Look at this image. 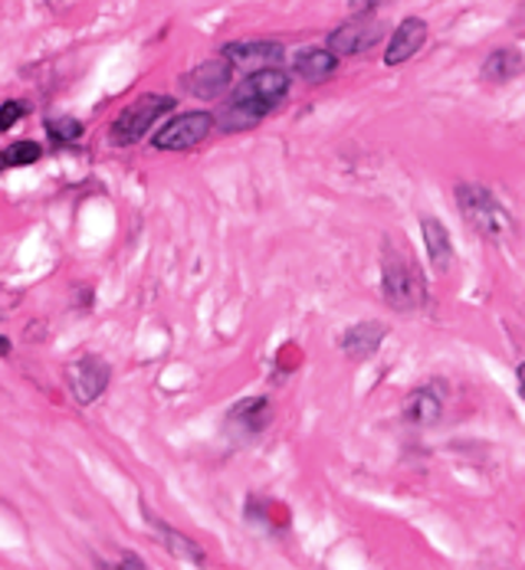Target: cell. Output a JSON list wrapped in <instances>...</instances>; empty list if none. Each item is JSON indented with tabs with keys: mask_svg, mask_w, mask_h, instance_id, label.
Masks as SVG:
<instances>
[{
	"mask_svg": "<svg viewBox=\"0 0 525 570\" xmlns=\"http://www.w3.org/2000/svg\"><path fill=\"white\" fill-rule=\"evenodd\" d=\"M177 109L175 96H162V92H145L135 102H128L121 112L116 115V121L109 125V141L116 148H128L135 141H142L162 118Z\"/></svg>",
	"mask_w": 525,
	"mask_h": 570,
	"instance_id": "2",
	"label": "cell"
},
{
	"mask_svg": "<svg viewBox=\"0 0 525 570\" xmlns=\"http://www.w3.org/2000/svg\"><path fill=\"white\" fill-rule=\"evenodd\" d=\"M47 131H50V138L57 145H72V141L82 138V121H76V118H50Z\"/></svg>",
	"mask_w": 525,
	"mask_h": 570,
	"instance_id": "19",
	"label": "cell"
},
{
	"mask_svg": "<svg viewBox=\"0 0 525 570\" xmlns=\"http://www.w3.org/2000/svg\"><path fill=\"white\" fill-rule=\"evenodd\" d=\"M23 115H27V106H23V102H13V99L3 102V106H0V131H10Z\"/></svg>",
	"mask_w": 525,
	"mask_h": 570,
	"instance_id": "20",
	"label": "cell"
},
{
	"mask_svg": "<svg viewBox=\"0 0 525 570\" xmlns=\"http://www.w3.org/2000/svg\"><path fill=\"white\" fill-rule=\"evenodd\" d=\"M145 521H148V528L162 538V544L168 548V554H175L177 561H184V564H197V568H204V564H207V554H204V548H201L194 538L181 534L177 528H172L168 521H162L158 514H152L148 509H145Z\"/></svg>",
	"mask_w": 525,
	"mask_h": 570,
	"instance_id": "13",
	"label": "cell"
},
{
	"mask_svg": "<svg viewBox=\"0 0 525 570\" xmlns=\"http://www.w3.org/2000/svg\"><path fill=\"white\" fill-rule=\"evenodd\" d=\"M211 131H214V115L204 112V109H194V112L175 115L172 121H165L158 128V135L152 138V148L155 151H191Z\"/></svg>",
	"mask_w": 525,
	"mask_h": 570,
	"instance_id": "4",
	"label": "cell"
},
{
	"mask_svg": "<svg viewBox=\"0 0 525 570\" xmlns=\"http://www.w3.org/2000/svg\"><path fill=\"white\" fill-rule=\"evenodd\" d=\"M420 236H424V249H427V259L430 266L447 276L457 263V246H454V236L450 229L444 227L437 217H420Z\"/></svg>",
	"mask_w": 525,
	"mask_h": 570,
	"instance_id": "11",
	"label": "cell"
},
{
	"mask_svg": "<svg viewBox=\"0 0 525 570\" xmlns=\"http://www.w3.org/2000/svg\"><path fill=\"white\" fill-rule=\"evenodd\" d=\"M270 423H273V403L266 397H243L227 413V426L243 440L260 436Z\"/></svg>",
	"mask_w": 525,
	"mask_h": 570,
	"instance_id": "10",
	"label": "cell"
},
{
	"mask_svg": "<svg viewBox=\"0 0 525 570\" xmlns=\"http://www.w3.org/2000/svg\"><path fill=\"white\" fill-rule=\"evenodd\" d=\"M385 338H388V325H381V322H358V325H351L349 332H342L339 347L349 354L351 361H368V357L378 354V347L385 344Z\"/></svg>",
	"mask_w": 525,
	"mask_h": 570,
	"instance_id": "14",
	"label": "cell"
},
{
	"mask_svg": "<svg viewBox=\"0 0 525 570\" xmlns=\"http://www.w3.org/2000/svg\"><path fill=\"white\" fill-rule=\"evenodd\" d=\"M519 72H523V53L519 50H509V47L489 53L486 62H483V79L493 82V86H503V82L516 79Z\"/></svg>",
	"mask_w": 525,
	"mask_h": 570,
	"instance_id": "17",
	"label": "cell"
},
{
	"mask_svg": "<svg viewBox=\"0 0 525 570\" xmlns=\"http://www.w3.org/2000/svg\"><path fill=\"white\" fill-rule=\"evenodd\" d=\"M292 79L290 72H283L280 66L276 69H256V72H246L240 82L234 86V92L246 96V99H260V102H270V106H280L290 92Z\"/></svg>",
	"mask_w": 525,
	"mask_h": 570,
	"instance_id": "8",
	"label": "cell"
},
{
	"mask_svg": "<svg viewBox=\"0 0 525 570\" xmlns=\"http://www.w3.org/2000/svg\"><path fill=\"white\" fill-rule=\"evenodd\" d=\"M381 292L385 302L401 308V312H414L427 302V285L420 269L408 259V253L401 249H388L381 259Z\"/></svg>",
	"mask_w": 525,
	"mask_h": 570,
	"instance_id": "3",
	"label": "cell"
},
{
	"mask_svg": "<svg viewBox=\"0 0 525 570\" xmlns=\"http://www.w3.org/2000/svg\"><path fill=\"white\" fill-rule=\"evenodd\" d=\"M454 197H457L460 217H464L479 236H486V239H503V236L513 229V217H509L506 204H503L489 187L473 184V180H464V184H457Z\"/></svg>",
	"mask_w": 525,
	"mask_h": 570,
	"instance_id": "1",
	"label": "cell"
},
{
	"mask_svg": "<svg viewBox=\"0 0 525 570\" xmlns=\"http://www.w3.org/2000/svg\"><path fill=\"white\" fill-rule=\"evenodd\" d=\"M0 354H10V342L7 338H0Z\"/></svg>",
	"mask_w": 525,
	"mask_h": 570,
	"instance_id": "22",
	"label": "cell"
},
{
	"mask_svg": "<svg viewBox=\"0 0 525 570\" xmlns=\"http://www.w3.org/2000/svg\"><path fill=\"white\" fill-rule=\"evenodd\" d=\"M0 171H3V151H0Z\"/></svg>",
	"mask_w": 525,
	"mask_h": 570,
	"instance_id": "23",
	"label": "cell"
},
{
	"mask_svg": "<svg viewBox=\"0 0 525 570\" xmlns=\"http://www.w3.org/2000/svg\"><path fill=\"white\" fill-rule=\"evenodd\" d=\"M385 27L381 20H375V13H361V17H349L342 27H336L325 40V50L336 59L358 57L364 50H371L381 40Z\"/></svg>",
	"mask_w": 525,
	"mask_h": 570,
	"instance_id": "6",
	"label": "cell"
},
{
	"mask_svg": "<svg viewBox=\"0 0 525 570\" xmlns=\"http://www.w3.org/2000/svg\"><path fill=\"white\" fill-rule=\"evenodd\" d=\"M231 79H234L231 62L224 57H217L201 62L194 72H187V76H184V89H187L191 96H197V99H217V96L227 92Z\"/></svg>",
	"mask_w": 525,
	"mask_h": 570,
	"instance_id": "9",
	"label": "cell"
},
{
	"mask_svg": "<svg viewBox=\"0 0 525 570\" xmlns=\"http://www.w3.org/2000/svg\"><path fill=\"white\" fill-rule=\"evenodd\" d=\"M427 20H420V17H405L401 23H398V30H395V37H391V43H388V50H385V66H401V62H408L414 59L420 50H424V43H427Z\"/></svg>",
	"mask_w": 525,
	"mask_h": 570,
	"instance_id": "12",
	"label": "cell"
},
{
	"mask_svg": "<svg viewBox=\"0 0 525 570\" xmlns=\"http://www.w3.org/2000/svg\"><path fill=\"white\" fill-rule=\"evenodd\" d=\"M43 158V148L37 141H13L10 148H3V168H27L37 165Z\"/></svg>",
	"mask_w": 525,
	"mask_h": 570,
	"instance_id": "18",
	"label": "cell"
},
{
	"mask_svg": "<svg viewBox=\"0 0 525 570\" xmlns=\"http://www.w3.org/2000/svg\"><path fill=\"white\" fill-rule=\"evenodd\" d=\"M109 381H113V367L99 354H82V357H76L66 367L69 394H72L76 403H82V406H89V403H96V400L103 397L106 387H109Z\"/></svg>",
	"mask_w": 525,
	"mask_h": 570,
	"instance_id": "5",
	"label": "cell"
},
{
	"mask_svg": "<svg viewBox=\"0 0 525 570\" xmlns=\"http://www.w3.org/2000/svg\"><path fill=\"white\" fill-rule=\"evenodd\" d=\"M113 570H148V568H145V561H142V558H135V554H125V558H121V561H118Z\"/></svg>",
	"mask_w": 525,
	"mask_h": 570,
	"instance_id": "21",
	"label": "cell"
},
{
	"mask_svg": "<svg viewBox=\"0 0 525 570\" xmlns=\"http://www.w3.org/2000/svg\"><path fill=\"white\" fill-rule=\"evenodd\" d=\"M444 413V397L434 384H420L405 397V420L414 426H434Z\"/></svg>",
	"mask_w": 525,
	"mask_h": 570,
	"instance_id": "15",
	"label": "cell"
},
{
	"mask_svg": "<svg viewBox=\"0 0 525 570\" xmlns=\"http://www.w3.org/2000/svg\"><path fill=\"white\" fill-rule=\"evenodd\" d=\"M221 57L231 62V69L256 72V69H276L283 59V47L276 40H246V43H224Z\"/></svg>",
	"mask_w": 525,
	"mask_h": 570,
	"instance_id": "7",
	"label": "cell"
},
{
	"mask_svg": "<svg viewBox=\"0 0 525 570\" xmlns=\"http://www.w3.org/2000/svg\"><path fill=\"white\" fill-rule=\"evenodd\" d=\"M292 66H295L299 79H305V82L315 86V82L332 79V72L339 69V59L332 57L325 47H309V50H299V53H295Z\"/></svg>",
	"mask_w": 525,
	"mask_h": 570,
	"instance_id": "16",
	"label": "cell"
}]
</instances>
